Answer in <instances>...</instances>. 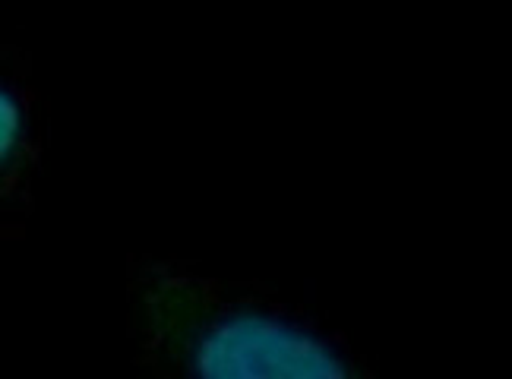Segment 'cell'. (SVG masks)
I'll use <instances>...</instances> for the list:
<instances>
[{
  "label": "cell",
  "instance_id": "1",
  "mask_svg": "<svg viewBox=\"0 0 512 379\" xmlns=\"http://www.w3.org/2000/svg\"><path fill=\"white\" fill-rule=\"evenodd\" d=\"M133 310L174 379H373L304 319L165 263L143 269Z\"/></svg>",
  "mask_w": 512,
  "mask_h": 379
},
{
  "label": "cell",
  "instance_id": "2",
  "mask_svg": "<svg viewBox=\"0 0 512 379\" xmlns=\"http://www.w3.org/2000/svg\"><path fill=\"white\" fill-rule=\"evenodd\" d=\"M26 133H29L26 105L19 102V95L7 83H0V171L10 168L13 158L23 152Z\"/></svg>",
  "mask_w": 512,
  "mask_h": 379
}]
</instances>
